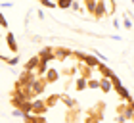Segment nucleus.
Returning a JSON list of instances; mask_svg holds the SVG:
<instances>
[{
    "instance_id": "obj_1",
    "label": "nucleus",
    "mask_w": 134,
    "mask_h": 123,
    "mask_svg": "<svg viewBox=\"0 0 134 123\" xmlns=\"http://www.w3.org/2000/svg\"><path fill=\"white\" fill-rule=\"evenodd\" d=\"M46 110H48V106H46L44 100H33L31 102V114L33 115H44Z\"/></svg>"
},
{
    "instance_id": "obj_2",
    "label": "nucleus",
    "mask_w": 134,
    "mask_h": 123,
    "mask_svg": "<svg viewBox=\"0 0 134 123\" xmlns=\"http://www.w3.org/2000/svg\"><path fill=\"white\" fill-rule=\"evenodd\" d=\"M77 56L81 58L84 64L90 67V69H94V67H98V65H100V62H98V58H96V56H88V54H77Z\"/></svg>"
},
{
    "instance_id": "obj_3",
    "label": "nucleus",
    "mask_w": 134,
    "mask_h": 123,
    "mask_svg": "<svg viewBox=\"0 0 134 123\" xmlns=\"http://www.w3.org/2000/svg\"><path fill=\"white\" fill-rule=\"evenodd\" d=\"M4 39H6V44H8V48H10V50L14 52V54H17V50H19V48H17V42H15V37H14V33H8V35L4 37Z\"/></svg>"
},
{
    "instance_id": "obj_4",
    "label": "nucleus",
    "mask_w": 134,
    "mask_h": 123,
    "mask_svg": "<svg viewBox=\"0 0 134 123\" xmlns=\"http://www.w3.org/2000/svg\"><path fill=\"white\" fill-rule=\"evenodd\" d=\"M44 79H46V83H56L59 79V71L58 69H48L44 73Z\"/></svg>"
},
{
    "instance_id": "obj_5",
    "label": "nucleus",
    "mask_w": 134,
    "mask_h": 123,
    "mask_svg": "<svg viewBox=\"0 0 134 123\" xmlns=\"http://www.w3.org/2000/svg\"><path fill=\"white\" fill-rule=\"evenodd\" d=\"M38 64H40V58L38 56H35V58H31L25 64V71H36V67H38Z\"/></svg>"
},
{
    "instance_id": "obj_6",
    "label": "nucleus",
    "mask_w": 134,
    "mask_h": 123,
    "mask_svg": "<svg viewBox=\"0 0 134 123\" xmlns=\"http://www.w3.org/2000/svg\"><path fill=\"white\" fill-rule=\"evenodd\" d=\"M100 89H102L103 92H111V90H113V85H111V81H109L107 77H102V79H100Z\"/></svg>"
},
{
    "instance_id": "obj_7",
    "label": "nucleus",
    "mask_w": 134,
    "mask_h": 123,
    "mask_svg": "<svg viewBox=\"0 0 134 123\" xmlns=\"http://www.w3.org/2000/svg\"><path fill=\"white\" fill-rule=\"evenodd\" d=\"M103 14H105V4H103V0H98V6H96L94 16H96V17H102Z\"/></svg>"
},
{
    "instance_id": "obj_8",
    "label": "nucleus",
    "mask_w": 134,
    "mask_h": 123,
    "mask_svg": "<svg viewBox=\"0 0 134 123\" xmlns=\"http://www.w3.org/2000/svg\"><path fill=\"white\" fill-rule=\"evenodd\" d=\"M117 90H119V96L123 98V100H126V102L130 100V94H129V90H126V89L123 87V85H119V87H117Z\"/></svg>"
},
{
    "instance_id": "obj_9",
    "label": "nucleus",
    "mask_w": 134,
    "mask_h": 123,
    "mask_svg": "<svg viewBox=\"0 0 134 123\" xmlns=\"http://www.w3.org/2000/svg\"><path fill=\"white\" fill-rule=\"evenodd\" d=\"M84 6H86V10L88 12H96V6H98V0H84Z\"/></svg>"
},
{
    "instance_id": "obj_10",
    "label": "nucleus",
    "mask_w": 134,
    "mask_h": 123,
    "mask_svg": "<svg viewBox=\"0 0 134 123\" xmlns=\"http://www.w3.org/2000/svg\"><path fill=\"white\" fill-rule=\"evenodd\" d=\"M98 69L102 71V75H103V77H107V79H109V77H111V75H113V71H111V69H109V67H107L105 64H102V65H98Z\"/></svg>"
},
{
    "instance_id": "obj_11",
    "label": "nucleus",
    "mask_w": 134,
    "mask_h": 123,
    "mask_svg": "<svg viewBox=\"0 0 134 123\" xmlns=\"http://www.w3.org/2000/svg\"><path fill=\"white\" fill-rule=\"evenodd\" d=\"M75 89H77V90H84V89H86V79H84V77H79L77 83H75Z\"/></svg>"
},
{
    "instance_id": "obj_12",
    "label": "nucleus",
    "mask_w": 134,
    "mask_h": 123,
    "mask_svg": "<svg viewBox=\"0 0 134 123\" xmlns=\"http://www.w3.org/2000/svg\"><path fill=\"white\" fill-rule=\"evenodd\" d=\"M71 4H73V0H58V2H56V6H58V8H62V10L71 8Z\"/></svg>"
},
{
    "instance_id": "obj_13",
    "label": "nucleus",
    "mask_w": 134,
    "mask_h": 123,
    "mask_svg": "<svg viewBox=\"0 0 134 123\" xmlns=\"http://www.w3.org/2000/svg\"><path fill=\"white\" fill-rule=\"evenodd\" d=\"M62 100H63V104H65V106H67V108H69V110L77 106V102H75V100H73V98H69V96H62Z\"/></svg>"
},
{
    "instance_id": "obj_14",
    "label": "nucleus",
    "mask_w": 134,
    "mask_h": 123,
    "mask_svg": "<svg viewBox=\"0 0 134 123\" xmlns=\"http://www.w3.org/2000/svg\"><path fill=\"white\" fill-rule=\"evenodd\" d=\"M86 87H88V89H100V79H88V81H86Z\"/></svg>"
},
{
    "instance_id": "obj_15",
    "label": "nucleus",
    "mask_w": 134,
    "mask_h": 123,
    "mask_svg": "<svg viewBox=\"0 0 134 123\" xmlns=\"http://www.w3.org/2000/svg\"><path fill=\"white\" fill-rule=\"evenodd\" d=\"M58 100H59V96H50V98L46 100V106L50 108V106H54V104H58Z\"/></svg>"
},
{
    "instance_id": "obj_16",
    "label": "nucleus",
    "mask_w": 134,
    "mask_h": 123,
    "mask_svg": "<svg viewBox=\"0 0 134 123\" xmlns=\"http://www.w3.org/2000/svg\"><path fill=\"white\" fill-rule=\"evenodd\" d=\"M6 64H8V65H15V64H19V56H14V58H8V60H6Z\"/></svg>"
},
{
    "instance_id": "obj_17",
    "label": "nucleus",
    "mask_w": 134,
    "mask_h": 123,
    "mask_svg": "<svg viewBox=\"0 0 134 123\" xmlns=\"http://www.w3.org/2000/svg\"><path fill=\"white\" fill-rule=\"evenodd\" d=\"M38 2H40L42 6H46V8H56V4H54L52 0H38Z\"/></svg>"
},
{
    "instance_id": "obj_18",
    "label": "nucleus",
    "mask_w": 134,
    "mask_h": 123,
    "mask_svg": "<svg viewBox=\"0 0 134 123\" xmlns=\"http://www.w3.org/2000/svg\"><path fill=\"white\" fill-rule=\"evenodd\" d=\"M94 56H96V58H98V60H102V62H103V64H107V58H105V56H103V54H102V52H98V50H94Z\"/></svg>"
},
{
    "instance_id": "obj_19",
    "label": "nucleus",
    "mask_w": 134,
    "mask_h": 123,
    "mask_svg": "<svg viewBox=\"0 0 134 123\" xmlns=\"http://www.w3.org/2000/svg\"><path fill=\"white\" fill-rule=\"evenodd\" d=\"M0 27L8 29V21H6V17H4V14H2V12H0Z\"/></svg>"
},
{
    "instance_id": "obj_20",
    "label": "nucleus",
    "mask_w": 134,
    "mask_h": 123,
    "mask_svg": "<svg viewBox=\"0 0 134 123\" xmlns=\"http://www.w3.org/2000/svg\"><path fill=\"white\" fill-rule=\"evenodd\" d=\"M125 110H126V104L123 102V104H119V106H117V110H115V112H117L119 115H123V112H125Z\"/></svg>"
},
{
    "instance_id": "obj_21",
    "label": "nucleus",
    "mask_w": 134,
    "mask_h": 123,
    "mask_svg": "<svg viewBox=\"0 0 134 123\" xmlns=\"http://www.w3.org/2000/svg\"><path fill=\"white\" fill-rule=\"evenodd\" d=\"M75 71H77V67H65V69H63V73H65V75H73Z\"/></svg>"
},
{
    "instance_id": "obj_22",
    "label": "nucleus",
    "mask_w": 134,
    "mask_h": 123,
    "mask_svg": "<svg viewBox=\"0 0 134 123\" xmlns=\"http://www.w3.org/2000/svg\"><path fill=\"white\" fill-rule=\"evenodd\" d=\"M12 115H14V117H21V119H23V115H25V114H23L21 110H14V112H12Z\"/></svg>"
},
{
    "instance_id": "obj_23",
    "label": "nucleus",
    "mask_w": 134,
    "mask_h": 123,
    "mask_svg": "<svg viewBox=\"0 0 134 123\" xmlns=\"http://www.w3.org/2000/svg\"><path fill=\"white\" fill-rule=\"evenodd\" d=\"M123 25H125L126 29H132V21L129 19V17H126V19H125V23H123Z\"/></svg>"
},
{
    "instance_id": "obj_24",
    "label": "nucleus",
    "mask_w": 134,
    "mask_h": 123,
    "mask_svg": "<svg viewBox=\"0 0 134 123\" xmlns=\"http://www.w3.org/2000/svg\"><path fill=\"white\" fill-rule=\"evenodd\" d=\"M71 8H73V10H75V12H79V10H81V6H79V4L75 2V0H73V4H71Z\"/></svg>"
},
{
    "instance_id": "obj_25",
    "label": "nucleus",
    "mask_w": 134,
    "mask_h": 123,
    "mask_svg": "<svg viewBox=\"0 0 134 123\" xmlns=\"http://www.w3.org/2000/svg\"><path fill=\"white\" fill-rule=\"evenodd\" d=\"M12 6H14L12 2H2V4H0V8H12Z\"/></svg>"
},
{
    "instance_id": "obj_26",
    "label": "nucleus",
    "mask_w": 134,
    "mask_h": 123,
    "mask_svg": "<svg viewBox=\"0 0 134 123\" xmlns=\"http://www.w3.org/2000/svg\"><path fill=\"white\" fill-rule=\"evenodd\" d=\"M126 119H125V115H117V123H125Z\"/></svg>"
},
{
    "instance_id": "obj_27",
    "label": "nucleus",
    "mask_w": 134,
    "mask_h": 123,
    "mask_svg": "<svg viewBox=\"0 0 134 123\" xmlns=\"http://www.w3.org/2000/svg\"><path fill=\"white\" fill-rule=\"evenodd\" d=\"M130 2H132V4H134V0H130Z\"/></svg>"
},
{
    "instance_id": "obj_28",
    "label": "nucleus",
    "mask_w": 134,
    "mask_h": 123,
    "mask_svg": "<svg viewBox=\"0 0 134 123\" xmlns=\"http://www.w3.org/2000/svg\"><path fill=\"white\" fill-rule=\"evenodd\" d=\"M132 119H134V114H132Z\"/></svg>"
},
{
    "instance_id": "obj_29",
    "label": "nucleus",
    "mask_w": 134,
    "mask_h": 123,
    "mask_svg": "<svg viewBox=\"0 0 134 123\" xmlns=\"http://www.w3.org/2000/svg\"><path fill=\"white\" fill-rule=\"evenodd\" d=\"M109 2H113V0H109Z\"/></svg>"
}]
</instances>
